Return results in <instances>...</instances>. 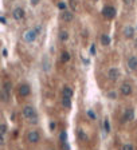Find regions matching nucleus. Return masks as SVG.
<instances>
[{"mask_svg":"<svg viewBox=\"0 0 137 150\" xmlns=\"http://www.w3.org/2000/svg\"><path fill=\"white\" fill-rule=\"evenodd\" d=\"M22 114L26 119H28L30 123H34V125L38 123V114H36V110L32 106H24L23 110H22Z\"/></svg>","mask_w":137,"mask_h":150,"instance_id":"1","label":"nucleus"},{"mask_svg":"<svg viewBox=\"0 0 137 150\" xmlns=\"http://www.w3.org/2000/svg\"><path fill=\"white\" fill-rule=\"evenodd\" d=\"M39 32L36 31V28H30V30H27L26 32L23 34V40L26 43H34L38 39V36H39Z\"/></svg>","mask_w":137,"mask_h":150,"instance_id":"2","label":"nucleus"},{"mask_svg":"<svg viewBox=\"0 0 137 150\" xmlns=\"http://www.w3.org/2000/svg\"><path fill=\"white\" fill-rule=\"evenodd\" d=\"M116 14H117L116 8L112 7V5H106V7H104V10H102V15L105 16L106 19H113L114 16H116Z\"/></svg>","mask_w":137,"mask_h":150,"instance_id":"3","label":"nucleus"},{"mask_svg":"<svg viewBox=\"0 0 137 150\" xmlns=\"http://www.w3.org/2000/svg\"><path fill=\"white\" fill-rule=\"evenodd\" d=\"M24 16H26V12L22 7H16L14 8V11H12V18L16 20V22H20V20L24 19Z\"/></svg>","mask_w":137,"mask_h":150,"instance_id":"4","label":"nucleus"},{"mask_svg":"<svg viewBox=\"0 0 137 150\" xmlns=\"http://www.w3.org/2000/svg\"><path fill=\"white\" fill-rule=\"evenodd\" d=\"M40 141V134L36 130H31L28 131L27 134V142L30 143H38Z\"/></svg>","mask_w":137,"mask_h":150,"instance_id":"5","label":"nucleus"},{"mask_svg":"<svg viewBox=\"0 0 137 150\" xmlns=\"http://www.w3.org/2000/svg\"><path fill=\"white\" fill-rule=\"evenodd\" d=\"M108 78H109L112 82H116L120 78V71H118V69H114V67H112V69H109V71H108Z\"/></svg>","mask_w":137,"mask_h":150,"instance_id":"6","label":"nucleus"},{"mask_svg":"<svg viewBox=\"0 0 137 150\" xmlns=\"http://www.w3.org/2000/svg\"><path fill=\"white\" fill-rule=\"evenodd\" d=\"M120 92H121L124 96H129L130 94H132V86H130L129 83H124V85H121V87H120Z\"/></svg>","mask_w":137,"mask_h":150,"instance_id":"7","label":"nucleus"},{"mask_svg":"<svg viewBox=\"0 0 137 150\" xmlns=\"http://www.w3.org/2000/svg\"><path fill=\"white\" fill-rule=\"evenodd\" d=\"M31 94V89H30V86L28 85H20L19 87V95L23 96V98H26V96H28Z\"/></svg>","mask_w":137,"mask_h":150,"instance_id":"8","label":"nucleus"},{"mask_svg":"<svg viewBox=\"0 0 137 150\" xmlns=\"http://www.w3.org/2000/svg\"><path fill=\"white\" fill-rule=\"evenodd\" d=\"M61 18H62V20L65 23H70V22H73V19H74V14L71 11H67L66 10V11L62 12V16H61Z\"/></svg>","mask_w":137,"mask_h":150,"instance_id":"9","label":"nucleus"},{"mask_svg":"<svg viewBox=\"0 0 137 150\" xmlns=\"http://www.w3.org/2000/svg\"><path fill=\"white\" fill-rule=\"evenodd\" d=\"M133 118H134L133 109H126L125 113H124V117H122V121L124 122H128V121H133Z\"/></svg>","mask_w":137,"mask_h":150,"instance_id":"10","label":"nucleus"},{"mask_svg":"<svg viewBox=\"0 0 137 150\" xmlns=\"http://www.w3.org/2000/svg\"><path fill=\"white\" fill-rule=\"evenodd\" d=\"M128 64V69L132 70V71H137V56H130L126 62Z\"/></svg>","mask_w":137,"mask_h":150,"instance_id":"11","label":"nucleus"},{"mask_svg":"<svg viewBox=\"0 0 137 150\" xmlns=\"http://www.w3.org/2000/svg\"><path fill=\"white\" fill-rule=\"evenodd\" d=\"M124 36H125L126 39L134 38V28L132 27V26H126V27L124 28Z\"/></svg>","mask_w":137,"mask_h":150,"instance_id":"12","label":"nucleus"},{"mask_svg":"<svg viewBox=\"0 0 137 150\" xmlns=\"http://www.w3.org/2000/svg\"><path fill=\"white\" fill-rule=\"evenodd\" d=\"M62 105H63V107H65V109H71V98H70V96L63 95Z\"/></svg>","mask_w":137,"mask_h":150,"instance_id":"13","label":"nucleus"},{"mask_svg":"<svg viewBox=\"0 0 137 150\" xmlns=\"http://www.w3.org/2000/svg\"><path fill=\"white\" fill-rule=\"evenodd\" d=\"M62 94L66 96H70V98H73V95H74V91H73V89L71 87H69V86H65L62 89Z\"/></svg>","mask_w":137,"mask_h":150,"instance_id":"14","label":"nucleus"},{"mask_svg":"<svg viewBox=\"0 0 137 150\" xmlns=\"http://www.w3.org/2000/svg\"><path fill=\"white\" fill-rule=\"evenodd\" d=\"M101 44L102 46H109L110 44V36L108 34L101 35Z\"/></svg>","mask_w":137,"mask_h":150,"instance_id":"15","label":"nucleus"},{"mask_svg":"<svg viewBox=\"0 0 137 150\" xmlns=\"http://www.w3.org/2000/svg\"><path fill=\"white\" fill-rule=\"evenodd\" d=\"M59 39H61V42H67V40H69V32L62 30L59 32Z\"/></svg>","mask_w":137,"mask_h":150,"instance_id":"16","label":"nucleus"},{"mask_svg":"<svg viewBox=\"0 0 137 150\" xmlns=\"http://www.w3.org/2000/svg\"><path fill=\"white\" fill-rule=\"evenodd\" d=\"M69 60H70V54L67 51H63L62 54H61V62L62 63H67Z\"/></svg>","mask_w":137,"mask_h":150,"instance_id":"17","label":"nucleus"},{"mask_svg":"<svg viewBox=\"0 0 137 150\" xmlns=\"http://www.w3.org/2000/svg\"><path fill=\"white\" fill-rule=\"evenodd\" d=\"M3 90L11 94V90H12V83H11V82H10V81H5V82H4V83H3Z\"/></svg>","mask_w":137,"mask_h":150,"instance_id":"18","label":"nucleus"},{"mask_svg":"<svg viewBox=\"0 0 137 150\" xmlns=\"http://www.w3.org/2000/svg\"><path fill=\"white\" fill-rule=\"evenodd\" d=\"M104 130H105V133H110V123L108 117H105V119H104Z\"/></svg>","mask_w":137,"mask_h":150,"instance_id":"19","label":"nucleus"},{"mask_svg":"<svg viewBox=\"0 0 137 150\" xmlns=\"http://www.w3.org/2000/svg\"><path fill=\"white\" fill-rule=\"evenodd\" d=\"M0 95H1V100H3L4 103H7L8 99H10V92H7V91H4V90H1Z\"/></svg>","mask_w":137,"mask_h":150,"instance_id":"20","label":"nucleus"},{"mask_svg":"<svg viewBox=\"0 0 137 150\" xmlns=\"http://www.w3.org/2000/svg\"><path fill=\"white\" fill-rule=\"evenodd\" d=\"M59 141H61V142H67V133L65 130H62L61 131V134H59Z\"/></svg>","mask_w":137,"mask_h":150,"instance_id":"21","label":"nucleus"},{"mask_svg":"<svg viewBox=\"0 0 137 150\" xmlns=\"http://www.w3.org/2000/svg\"><path fill=\"white\" fill-rule=\"evenodd\" d=\"M78 138L81 139V141H87V135L85 134L83 130H78Z\"/></svg>","mask_w":137,"mask_h":150,"instance_id":"22","label":"nucleus"},{"mask_svg":"<svg viewBox=\"0 0 137 150\" xmlns=\"http://www.w3.org/2000/svg\"><path fill=\"white\" fill-rule=\"evenodd\" d=\"M58 8L61 10V11H66V10H67V4L65 3V1H59V3H58Z\"/></svg>","mask_w":137,"mask_h":150,"instance_id":"23","label":"nucleus"},{"mask_svg":"<svg viewBox=\"0 0 137 150\" xmlns=\"http://www.w3.org/2000/svg\"><path fill=\"white\" fill-rule=\"evenodd\" d=\"M0 133H1V135H5V133H7V125L5 123L0 125Z\"/></svg>","mask_w":137,"mask_h":150,"instance_id":"24","label":"nucleus"},{"mask_svg":"<svg viewBox=\"0 0 137 150\" xmlns=\"http://www.w3.org/2000/svg\"><path fill=\"white\" fill-rule=\"evenodd\" d=\"M121 150H134V146L132 143H125V145H122Z\"/></svg>","mask_w":137,"mask_h":150,"instance_id":"25","label":"nucleus"},{"mask_svg":"<svg viewBox=\"0 0 137 150\" xmlns=\"http://www.w3.org/2000/svg\"><path fill=\"white\" fill-rule=\"evenodd\" d=\"M86 114H87V117H89L90 119H97V115L94 114V111H93V110H87V111H86Z\"/></svg>","mask_w":137,"mask_h":150,"instance_id":"26","label":"nucleus"},{"mask_svg":"<svg viewBox=\"0 0 137 150\" xmlns=\"http://www.w3.org/2000/svg\"><path fill=\"white\" fill-rule=\"evenodd\" d=\"M48 127H50V131H54L55 129H57V123H55L54 121H50V125H48Z\"/></svg>","mask_w":137,"mask_h":150,"instance_id":"27","label":"nucleus"},{"mask_svg":"<svg viewBox=\"0 0 137 150\" xmlns=\"http://www.w3.org/2000/svg\"><path fill=\"white\" fill-rule=\"evenodd\" d=\"M39 3H40V0H30V4H31L32 7H35V5H38Z\"/></svg>","mask_w":137,"mask_h":150,"instance_id":"28","label":"nucleus"},{"mask_svg":"<svg viewBox=\"0 0 137 150\" xmlns=\"http://www.w3.org/2000/svg\"><path fill=\"white\" fill-rule=\"evenodd\" d=\"M108 96H109V98H112V99H116V92H113V91H109L108 92Z\"/></svg>","mask_w":137,"mask_h":150,"instance_id":"29","label":"nucleus"},{"mask_svg":"<svg viewBox=\"0 0 137 150\" xmlns=\"http://www.w3.org/2000/svg\"><path fill=\"white\" fill-rule=\"evenodd\" d=\"M70 7L73 8V10L77 8V1H75V0H70Z\"/></svg>","mask_w":137,"mask_h":150,"instance_id":"30","label":"nucleus"},{"mask_svg":"<svg viewBox=\"0 0 137 150\" xmlns=\"http://www.w3.org/2000/svg\"><path fill=\"white\" fill-rule=\"evenodd\" d=\"M62 149H63V150H70V146L67 145V142H63V143H62Z\"/></svg>","mask_w":137,"mask_h":150,"instance_id":"31","label":"nucleus"},{"mask_svg":"<svg viewBox=\"0 0 137 150\" xmlns=\"http://www.w3.org/2000/svg\"><path fill=\"white\" fill-rule=\"evenodd\" d=\"M122 3L125 4V5H132V3H133V0H122Z\"/></svg>","mask_w":137,"mask_h":150,"instance_id":"32","label":"nucleus"},{"mask_svg":"<svg viewBox=\"0 0 137 150\" xmlns=\"http://www.w3.org/2000/svg\"><path fill=\"white\" fill-rule=\"evenodd\" d=\"M90 54L91 55L95 54V46H94V44H91V47H90Z\"/></svg>","mask_w":137,"mask_h":150,"instance_id":"33","label":"nucleus"},{"mask_svg":"<svg viewBox=\"0 0 137 150\" xmlns=\"http://www.w3.org/2000/svg\"><path fill=\"white\" fill-rule=\"evenodd\" d=\"M0 20H1V23H3V24L7 23V20H5V16H1V18H0Z\"/></svg>","mask_w":137,"mask_h":150,"instance_id":"34","label":"nucleus"},{"mask_svg":"<svg viewBox=\"0 0 137 150\" xmlns=\"http://www.w3.org/2000/svg\"><path fill=\"white\" fill-rule=\"evenodd\" d=\"M7 55H8V51L5 50V48H4V50H3V56H4V58H5V56H7Z\"/></svg>","mask_w":137,"mask_h":150,"instance_id":"35","label":"nucleus"},{"mask_svg":"<svg viewBox=\"0 0 137 150\" xmlns=\"http://www.w3.org/2000/svg\"><path fill=\"white\" fill-rule=\"evenodd\" d=\"M94 1H98V0H94Z\"/></svg>","mask_w":137,"mask_h":150,"instance_id":"36","label":"nucleus"}]
</instances>
